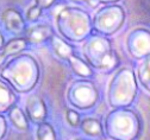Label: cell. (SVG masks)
I'll return each mask as SVG.
<instances>
[{
    "label": "cell",
    "instance_id": "obj_1",
    "mask_svg": "<svg viewBox=\"0 0 150 140\" xmlns=\"http://www.w3.org/2000/svg\"><path fill=\"white\" fill-rule=\"evenodd\" d=\"M0 77L16 93H29L40 79V67L32 56L17 53L1 67Z\"/></svg>",
    "mask_w": 150,
    "mask_h": 140
},
{
    "label": "cell",
    "instance_id": "obj_2",
    "mask_svg": "<svg viewBox=\"0 0 150 140\" xmlns=\"http://www.w3.org/2000/svg\"><path fill=\"white\" fill-rule=\"evenodd\" d=\"M57 27L60 33L68 41L81 42L92 31V19L89 14L78 7H66L57 15Z\"/></svg>",
    "mask_w": 150,
    "mask_h": 140
},
{
    "label": "cell",
    "instance_id": "obj_3",
    "mask_svg": "<svg viewBox=\"0 0 150 140\" xmlns=\"http://www.w3.org/2000/svg\"><path fill=\"white\" fill-rule=\"evenodd\" d=\"M87 42L83 45V55L86 62L98 70L111 71L115 69L119 59L111 46L107 36L94 34L88 36Z\"/></svg>",
    "mask_w": 150,
    "mask_h": 140
},
{
    "label": "cell",
    "instance_id": "obj_4",
    "mask_svg": "<svg viewBox=\"0 0 150 140\" xmlns=\"http://www.w3.org/2000/svg\"><path fill=\"white\" fill-rule=\"evenodd\" d=\"M136 90L135 74L127 68H122L116 72L108 86L107 100L110 106L115 108L130 106L135 100Z\"/></svg>",
    "mask_w": 150,
    "mask_h": 140
},
{
    "label": "cell",
    "instance_id": "obj_5",
    "mask_svg": "<svg viewBox=\"0 0 150 140\" xmlns=\"http://www.w3.org/2000/svg\"><path fill=\"white\" fill-rule=\"evenodd\" d=\"M105 131L112 139H134L139 131V120L134 112L117 108L106 116Z\"/></svg>",
    "mask_w": 150,
    "mask_h": 140
},
{
    "label": "cell",
    "instance_id": "obj_6",
    "mask_svg": "<svg viewBox=\"0 0 150 140\" xmlns=\"http://www.w3.org/2000/svg\"><path fill=\"white\" fill-rule=\"evenodd\" d=\"M125 19L124 10L120 6L108 5L100 8L92 22L93 29L100 34L111 36L116 31H118Z\"/></svg>",
    "mask_w": 150,
    "mask_h": 140
},
{
    "label": "cell",
    "instance_id": "obj_7",
    "mask_svg": "<svg viewBox=\"0 0 150 140\" xmlns=\"http://www.w3.org/2000/svg\"><path fill=\"white\" fill-rule=\"evenodd\" d=\"M98 89L91 81H76L74 82L67 93V98L71 106L78 109H88L98 101Z\"/></svg>",
    "mask_w": 150,
    "mask_h": 140
},
{
    "label": "cell",
    "instance_id": "obj_8",
    "mask_svg": "<svg viewBox=\"0 0 150 140\" xmlns=\"http://www.w3.org/2000/svg\"><path fill=\"white\" fill-rule=\"evenodd\" d=\"M127 50L135 58L150 56V32L144 29H136L129 34L126 41Z\"/></svg>",
    "mask_w": 150,
    "mask_h": 140
},
{
    "label": "cell",
    "instance_id": "obj_9",
    "mask_svg": "<svg viewBox=\"0 0 150 140\" xmlns=\"http://www.w3.org/2000/svg\"><path fill=\"white\" fill-rule=\"evenodd\" d=\"M1 23L4 24L6 31L16 37L21 36L25 32V20L19 11L16 8H6L1 13Z\"/></svg>",
    "mask_w": 150,
    "mask_h": 140
},
{
    "label": "cell",
    "instance_id": "obj_10",
    "mask_svg": "<svg viewBox=\"0 0 150 140\" xmlns=\"http://www.w3.org/2000/svg\"><path fill=\"white\" fill-rule=\"evenodd\" d=\"M25 113L29 121L33 124H41L47 117V106L43 98L38 95H30L26 100Z\"/></svg>",
    "mask_w": 150,
    "mask_h": 140
},
{
    "label": "cell",
    "instance_id": "obj_11",
    "mask_svg": "<svg viewBox=\"0 0 150 140\" xmlns=\"http://www.w3.org/2000/svg\"><path fill=\"white\" fill-rule=\"evenodd\" d=\"M54 34V30L50 25L40 24L35 25L25 30L24 37L30 44H41L49 41L50 37Z\"/></svg>",
    "mask_w": 150,
    "mask_h": 140
},
{
    "label": "cell",
    "instance_id": "obj_12",
    "mask_svg": "<svg viewBox=\"0 0 150 140\" xmlns=\"http://www.w3.org/2000/svg\"><path fill=\"white\" fill-rule=\"evenodd\" d=\"M16 91L0 77V113H6L16 105Z\"/></svg>",
    "mask_w": 150,
    "mask_h": 140
},
{
    "label": "cell",
    "instance_id": "obj_13",
    "mask_svg": "<svg viewBox=\"0 0 150 140\" xmlns=\"http://www.w3.org/2000/svg\"><path fill=\"white\" fill-rule=\"evenodd\" d=\"M49 42H50L51 49L54 50L56 56L60 57L61 59H66L67 61V59L74 53V48L59 36L52 34L49 39Z\"/></svg>",
    "mask_w": 150,
    "mask_h": 140
},
{
    "label": "cell",
    "instance_id": "obj_14",
    "mask_svg": "<svg viewBox=\"0 0 150 140\" xmlns=\"http://www.w3.org/2000/svg\"><path fill=\"white\" fill-rule=\"evenodd\" d=\"M8 119L12 122V125L19 131H28L29 129V119L26 116V113L17 105H13L8 110Z\"/></svg>",
    "mask_w": 150,
    "mask_h": 140
},
{
    "label": "cell",
    "instance_id": "obj_15",
    "mask_svg": "<svg viewBox=\"0 0 150 140\" xmlns=\"http://www.w3.org/2000/svg\"><path fill=\"white\" fill-rule=\"evenodd\" d=\"M67 61L69 62L71 70H73L75 74H76L78 76L86 78V77H91V76L93 75V70H92L91 65H89L87 62H85L83 59L76 57L74 53L67 59Z\"/></svg>",
    "mask_w": 150,
    "mask_h": 140
},
{
    "label": "cell",
    "instance_id": "obj_16",
    "mask_svg": "<svg viewBox=\"0 0 150 140\" xmlns=\"http://www.w3.org/2000/svg\"><path fill=\"white\" fill-rule=\"evenodd\" d=\"M29 45V42L26 41V38L25 37H21V36H18V37H14L12 38L10 42L5 43V46L1 49V51L7 56H14L17 53H21L22 51H24Z\"/></svg>",
    "mask_w": 150,
    "mask_h": 140
},
{
    "label": "cell",
    "instance_id": "obj_17",
    "mask_svg": "<svg viewBox=\"0 0 150 140\" xmlns=\"http://www.w3.org/2000/svg\"><path fill=\"white\" fill-rule=\"evenodd\" d=\"M82 132L88 136H101L103 135V126L97 119H85L80 124Z\"/></svg>",
    "mask_w": 150,
    "mask_h": 140
},
{
    "label": "cell",
    "instance_id": "obj_18",
    "mask_svg": "<svg viewBox=\"0 0 150 140\" xmlns=\"http://www.w3.org/2000/svg\"><path fill=\"white\" fill-rule=\"evenodd\" d=\"M138 77H139V81L143 84V87H145L150 91V56L139 65Z\"/></svg>",
    "mask_w": 150,
    "mask_h": 140
},
{
    "label": "cell",
    "instance_id": "obj_19",
    "mask_svg": "<svg viewBox=\"0 0 150 140\" xmlns=\"http://www.w3.org/2000/svg\"><path fill=\"white\" fill-rule=\"evenodd\" d=\"M37 139L40 140H51L56 139V134L51 125L48 122H41L38 124V128H37Z\"/></svg>",
    "mask_w": 150,
    "mask_h": 140
},
{
    "label": "cell",
    "instance_id": "obj_20",
    "mask_svg": "<svg viewBox=\"0 0 150 140\" xmlns=\"http://www.w3.org/2000/svg\"><path fill=\"white\" fill-rule=\"evenodd\" d=\"M41 14H42V8L38 5H33L28 10L26 18H28V20H30V22H36L37 19L41 17Z\"/></svg>",
    "mask_w": 150,
    "mask_h": 140
},
{
    "label": "cell",
    "instance_id": "obj_21",
    "mask_svg": "<svg viewBox=\"0 0 150 140\" xmlns=\"http://www.w3.org/2000/svg\"><path fill=\"white\" fill-rule=\"evenodd\" d=\"M67 120H68V122L74 127L80 125V115H79L78 112H75V110L69 109L67 112Z\"/></svg>",
    "mask_w": 150,
    "mask_h": 140
},
{
    "label": "cell",
    "instance_id": "obj_22",
    "mask_svg": "<svg viewBox=\"0 0 150 140\" xmlns=\"http://www.w3.org/2000/svg\"><path fill=\"white\" fill-rule=\"evenodd\" d=\"M7 131V124H6V119L5 116L0 113V139H3L6 134Z\"/></svg>",
    "mask_w": 150,
    "mask_h": 140
},
{
    "label": "cell",
    "instance_id": "obj_23",
    "mask_svg": "<svg viewBox=\"0 0 150 140\" xmlns=\"http://www.w3.org/2000/svg\"><path fill=\"white\" fill-rule=\"evenodd\" d=\"M35 1H36V5H38L42 10H44V8L51 7L56 0H35Z\"/></svg>",
    "mask_w": 150,
    "mask_h": 140
},
{
    "label": "cell",
    "instance_id": "obj_24",
    "mask_svg": "<svg viewBox=\"0 0 150 140\" xmlns=\"http://www.w3.org/2000/svg\"><path fill=\"white\" fill-rule=\"evenodd\" d=\"M8 57L1 51V50H0V68H1L4 64H5V62H6V59H7Z\"/></svg>",
    "mask_w": 150,
    "mask_h": 140
},
{
    "label": "cell",
    "instance_id": "obj_25",
    "mask_svg": "<svg viewBox=\"0 0 150 140\" xmlns=\"http://www.w3.org/2000/svg\"><path fill=\"white\" fill-rule=\"evenodd\" d=\"M5 38H4V36H3V33H1V31H0V50H1L4 46H5Z\"/></svg>",
    "mask_w": 150,
    "mask_h": 140
},
{
    "label": "cell",
    "instance_id": "obj_26",
    "mask_svg": "<svg viewBox=\"0 0 150 140\" xmlns=\"http://www.w3.org/2000/svg\"><path fill=\"white\" fill-rule=\"evenodd\" d=\"M99 3H105V4H112V3H116L118 0H98Z\"/></svg>",
    "mask_w": 150,
    "mask_h": 140
},
{
    "label": "cell",
    "instance_id": "obj_27",
    "mask_svg": "<svg viewBox=\"0 0 150 140\" xmlns=\"http://www.w3.org/2000/svg\"><path fill=\"white\" fill-rule=\"evenodd\" d=\"M70 1H74V3H87L88 0H70Z\"/></svg>",
    "mask_w": 150,
    "mask_h": 140
}]
</instances>
